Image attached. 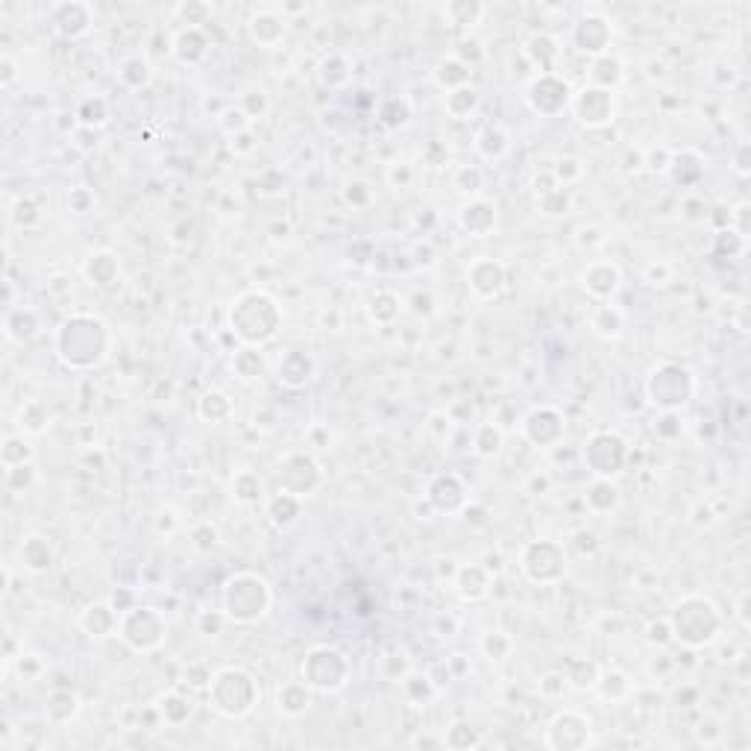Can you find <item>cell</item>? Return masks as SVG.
I'll list each match as a JSON object with an SVG mask.
<instances>
[{"mask_svg":"<svg viewBox=\"0 0 751 751\" xmlns=\"http://www.w3.org/2000/svg\"><path fill=\"white\" fill-rule=\"evenodd\" d=\"M106 326L97 320V317H74L68 320L59 335H56V350L59 355L74 364V367H89V364H97L103 355H106Z\"/></svg>","mask_w":751,"mask_h":751,"instance_id":"1","label":"cell"},{"mask_svg":"<svg viewBox=\"0 0 751 751\" xmlns=\"http://www.w3.org/2000/svg\"><path fill=\"white\" fill-rule=\"evenodd\" d=\"M267 605H270V587L262 575H232L223 587L226 617L238 619V622H253V619L265 617Z\"/></svg>","mask_w":751,"mask_h":751,"instance_id":"2","label":"cell"},{"mask_svg":"<svg viewBox=\"0 0 751 751\" xmlns=\"http://www.w3.org/2000/svg\"><path fill=\"white\" fill-rule=\"evenodd\" d=\"M212 699L226 716H244L256 702V684L244 669H223L212 678Z\"/></svg>","mask_w":751,"mask_h":751,"instance_id":"3","label":"cell"},{"mask_svg":"<svg viewBox=\"0 0 751 751\" xmlns=\"http://www.w3.org/2000/svg\"><path fill=\"white\" fill-rule=\"evenodd\" d=\"M256 297L259 294H244L241 300H238V309L250 311V320H232V332H238L244 341H250V344H259V329H256V323L262 326V335L267 338H273L276 335V326H279V311H276V303L265 297V303H262V309L256 314Z\"/></svg>","mask_w":751,"mask_h":751,"instance_id":"4","label":"cell"},{"mask_svg":"<svg viewBox=\"0 0 751 751\" xmlns=\"http://www.w3.org/2000/svg\"><path fill=\"white\" fill-rule=\"evenodd\" d=\"M309 658L320 663V672L311 669L309 678H306L311 687H317V690H341L344 687L347 663H344V658L335 649H314Z\"/></svg>","mask_w":751,"mask_h":751,"instance_id":"5","label":"cell"},{"mask_svg":"<svg viewBox=\"0 0 751 751\" xmlns=\"http://www.w3.org/2000/svg\"><path fill=\"white\" fill-rule=\"evenodd\" d=\"M614 94L608 89H584L581 97L575 100V115L581 124L602 127L614 118Z\"/></svg>","mask_w":751,"mask_h":751,"instance_id":"6","label":"cell"},{"mask_svg":"<svg viewBox=\"0 0 751 751\" xmlns=\"http://www.w3.org/2000/svg\"><path fill=\"white\" fill-rule=\"evenodd\" d=\"M50 561H53V552H50V543H47L42 534H30L24 543H21V564L33 573H45L50 570Z\"/></svg>","mask_w":751,"mask_h":751,"instance_id":"7","label":"cell"},{"mask_svg":"<svg viewBox=\"0 0 751 751\" xmlns=\"http://www.w3.org/2000/svg\"><path fill=\"white\" fill-rule=\"evenodd\" d=\"M47 423H50V414L45 411V405H39V402L21 405V411H18V426L21 429H27V432H45Z\"/></svg>","mask_w":751,"mask_h":751,"instance_id":"8","label":"cell"},{"mask_svg":"<svg viewBox=\"0 0 751 751\" xmlns=\"http://www.w3.org/2000/svg\"><path fill=\"white\" fill-rule=\"evenodd\" d=\"M294 687H297V684H288L285 690H279V710H285V713H291V716L309 710L311 702L309 690H300V696H294Z\"/></svg>","mask_w":751,"mask_h":751,"instance_id":"9","label":"cell"}]
</instances>
